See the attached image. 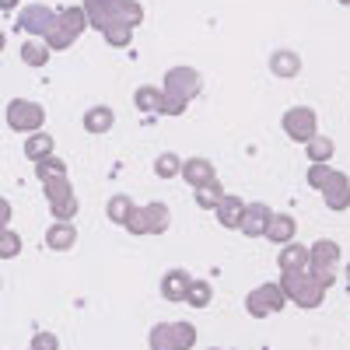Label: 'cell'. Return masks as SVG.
I'll list each match as a JSON object with an SVG mask.
<instances>
[{
  "label": "cell",
  "mask_w": 350,
  "mask_h": 350,
  "mask_svg": "<svg viewBox=\"0 0 350 350\" xmlns=\"http://www.w3.org/2000/svg\"><path fill=\"white\" fill-rule=\"evenodd\" d=\"M280 291L287 301H295L298 308H319L326 301V287L319 284L308 270H295V273H280Z\"/></svg>",
  "instance_id": "1"
},
{
  "label": "cell",
  "mask_w": 350,
  "mask_h": 350,
  "mask_svg": "<svg viewBox=\"0 0 350 350\" xmlns=\"http://www.w3.org/2000/svg\"><path fill=\"white\" fill-rule=\"evenodd\" d=\"M4 120L14 133H39L42 123H46V109L39 102H28V98H11L8 109H4Z\"/></svg>",
  "instance_id": "2"
},
{
  "label": "cell",
  "mask_w": 350,
  "mask_h": 350,
  "mask_svg": "<svg viewBox=\"0 0 350 350\" xmlns=\"http://www.w3.org/2000/svg\"><path fill=\"white\" fill-rule=\"evenodd\" d=\"M284 305H287V298H284L280 284H259L245 295V312L252 319H270V315L284 312Z\"/></svg>",
  "instance_id": "3"
},
{
  "label": "cell",
  "mask_w": 350,
  "mask_h": 350,
  "mask_svg": "<svg viewBox=\"0 0 350 350\" xmlns=\"http://www.w3.org/2000/svg\"><path fill=\"white\" fill-rule=\"evenodd\" d=\"M280 126H284V133L295 140V144H308V140L319 133V116H315L312 105H291V109L284 112Z\"/></svg>",
  "instance_id": "4"
},
{
  "label": "cell",
  "mask_w": 350,
  "mask_h": 350,
  "mask_svg": "<svg viewBox=\"0 0 350 350\" xmlns=\"http://www.w3.org/2000/svg\"><path fill=\"white\" fill-rule=\"evenodd\" d=\"M56 25V11L49 4H28L18 14V28L28 39H46V32Z\"/></svg>",
  "instance_id": "5"
},
{
  "label": "cell",
  "mask_w": 350,
  "mask_h": 350,
  "mask_svg": "<svg viewBox=\"0 0 350 350\" xmlns=\"http://www.w3.org/2000/svg\"><path fill=\"white\" fill-rule=\"evenodd\" d=\"M165 92H175L193 102L203 92V77L193 67H172V70H165Z\"/></svg>",
  "instance_id": "6"
},
{
  "label": "cell",
  "mask_w": 350,
  "mask_h": 350,
  "mask_svg": "<svg viewBox=\"0 0 350 350\" xmlns=\"http://www.w3.org/2000/svg\"><path fill=\"white\" fill-rule=\"evenodd\" d=\"M323 193V203L329 211H336V214H343L347 207H350V175H343V172H336L333 179L319 189Z\"/></svg>",
  "instance_id": "7"
},
{
  "label": "cell",
  "mask_w": 350,
  "mask_h": 350,
  "mask_svg": "<svg viewBox=\"0 0 350 350\" xmlns=\"http://www.w3.org/2000/svg\"><path fill=\"white\" fill-rule=\"evenodd\" d=\"M270 203H245V214H242V224H239V231L242 235H249V239H262V231H267V224H270Z\"/></svg>",
  "instance_id": "8"
},
{
  "label": "cell",
  "mask_w": 350,
  "mask_h": 350,
  "mask_svg": "<svg viewBox=\"0 0 350 350\" xmlns=\"http://www.w3.org/2000/svg\"><path fill=\"white\" fill-rule=\"evenodd\" d=\"M189 284H193V277H189V270H168L165 277H161V298L168 301V305H179V301H186V295H189Z\"/></svg>",
  "instance_id": "9"
},
{
  "label": "cell",
  "mask_w": 350,
  "mask_h": 350,
  "mask_svg": "<svg viewBox=\"0 0 350 350\" xmlns=\"http://www.w3.org/2000/svg\"><path fill=\"white\" fill-rule=\"evenodd\" d=\"M298 235V221L291 217V214H270V224L267 231H262V239L273 242V245H287V242H295Z\"/></svg>",
  "instance_id": "10"
},
{
  "label": "cell",
  "mask_w": 350,
  "mask_h": 350,
  "mask_svg": "<svg viewBox=\"0 0 350 350\" xmlns=\"http://www.w3.org/2000/svg\"><path fill=\"white\" fill-rule=\"evenodd\" d=\"M179 179H186L193 189H196V186H203V183H211V179H217L214 161H211V158H183V172H179Z\"/></svg>",
  "instance_id": "11"
},
{
  "label": "cell",
  "mask_w": 350,
  "mask_h": 350,
  "mask_svg": "<svg viewBox=\"0 0 350 350\" xmlns=\"http://www.w3.org/2000/svg\"><path fill=\"white\" fill-rule=\"evenodd\" d=\"M242 214H245V200L235 196V193H224L221 203L214 207V217H217L221 228H239L242 224Z\"/></svg>",
  "instance_id": "12"
},
{
  "label": "cell",
  "mask_w": 350,
  "mask_h": 350,
  "mask_svg": "<svg viewBox=\"0 0 350 350\" xmlns=\"http://www.w3.org/2000/svg\"><path fill=\"white\" fill-rule=\"evenodd\" d=\"M46 245H49L53 252H70V249L77 245V228H74V221H53L49 231H46Z\"/></svg>",
  "instance_id": "13"
},
{
  "label": "cell",
  "mask_w": 350,
  "mask_h": 350,
  "mask_svg": "<svg viewBox=\"0 0 350 350\" xmlns=\"http://www.w3.org/2000/svg\"><path fill=\"white\" fill-rule=\"evenodd\" d=\"M270 74L280 81H291L301 74V56L295 49H273L270 53Z\"/></svg>",
  "instance_id": "14"
},
{
  "label": "cell",
  "mask_w": 350,
  "mask_h": 350,
  "mask_svg": "<svg viewBox=\"0 0 350 350\" xmlns=\"http://www.w3.org/2000/svg\"><path fill=\"white\" fill-rule=\"evenodd\" d=\"M172 224V211L165 200H151L144 203V228H148V235H165Z\"/></svg>",
  "instance_id": "15"
},
{
  "label": "cell",
  "mask_w": 350,
  "mask_h": 350,
  "mask_svg": "<svg viewBox=\"0 0 350 350\" xmlns=\"http://www.w3.org/2000/svg\"><path fill=\"white\" fill-rule=\"evenodd\" d=\"M84 133H92V137H102V133H109L112 130V123H116V112H112V105H92V109H84Z\"/></svg>",
  "instance_id": "16"
},
{
  "label": "cell",
  "mask_w": 350,
  "mask_h": 350,
  "mask_svg": "<svg viewBox=\"0 0 350 350\" xmlns=\"http://www.w3.org/2000/svg\"><path fill=\"white\" fill-rule=\"evenodd\" d=\"M280 273H295V270H308V245L301 242H287L280 245Z\"/></svg>",
  "instance_id": "17"
},
{
  "label": "cell",
  "mask_w": 350,
  "mask_h": 350,
  "mask_svg": "<svg viewBox=\"0 0 350 350\" xmlns=\"http://www.w3.org/2000/svg\"><path fill=\"white\" fill-rule=\"evenodd\" d=\"M49 154H56L53 133L39 130V133H28V137H25V158H28V161H42V158H49Z\"/></svg>",
  "instance_id": "18"
},
{
  "label": "cell",
  "mask_w": 350,
  "mask_h": 350,
  "mask_svg": "<svg viewBox=\"0 0 350 350\" xmlns=\"http://www.w3.org/2000/svg\"><path fill=\"white\" fill-rule=\"evenodd\" d=\"M340 259V245L333 239H315L308 245V267H336Z\"/></svg>",
  "instance_id": "19"
},
{
  "label": "cell",
  "mask_w": 350,
  "mask_h": 350,
  "mask_svg": "<svg viewBox=\"0 0 350 350\" xmlns=\"http://www.w3.org/2000/svg\"><path fill=\"white\" fill-rule=\"evenodd\" d=\"M56 25H60L64 32H70V36L77 39V36H84V28H88V14H84L81 4H74V8H60V11H56Z\"/></svg>",
  "instance_id": "20"
},
{
  "label": "cell",
  "mask_w": 350,
  "mask_h": 350,
  "mask_svg": "<svg viewBox=\"0 0 350 350\" xmlns=\"http://www.w3.org/2000/svg\"><path fill=\"white\" fill-rule=\"evenodd\" d=\"M148 343H151V350H183L179 333H175V323H158V326L151 329Z\"/></svg>",
  "instance_id": "21"
},
{
  "label": "cell",
  "mask_w": 350,
  "mask_h": 350,
  "mask_svg": "<svg viewBox=\"0 0 350 350\" xmlns=\"http://www.w3.org/2000/svg\"><path fill=\"white\" fill-rule=\"evenodd\" d=\"M21 64L25 67H46L49 64V46L42 42V39H25L21 42Z\"/></svg>",
  "instance_id": "22"
},
{
  "label": "cell",
  "mask_w": 350,
  "mask_h": 350,
  "mask_svg": "<svg viewBox=\"0 0 350 350\" xmlns=\"http://www.w3.org/2000/svg\"><path fill=\"white\" fill-rule=\"evenodd\" d=\"M133 105H137V112L158 116V109H161V88H154V84H140L137 92H133Z\"/></svg>",
  "instance_id": "23"
},
{
  "label": "cell",
  "mask_w": 350,
  "mask_h": 350,
  "mask_svg": "<svg viewBox=\"0 0 350 350\" xmlns=\"http://www.w3.org/2000/svg\"><path fill=\"white\" fill-rule=\"evenodd\" d=\"M221 196H224V186L217 179H211V183H203V186L193 189V203H196L200 211H214L217 203H221Z\"/></svg>",
  "instance_id": "24"
},
{
  "label": "cell",
  "mask_w": 350,
  "mask_h": 350,
  "mask_svg": "<svg viewBox=\"0 0 350 350\" xmlns=\"http://www.w3.org/2000/svg\"><path fill=\"white\" fill-rule=\"evenodd\" d=\"M81 8H84V14H88V25H92V28H98V32H105V28L116 21L105 0H84Z\"/></svg>",
  "instance_id": "25"
},
{
  "label": "cell",
  "mask_w": 350,
  "mask_h": 350,
  "mask_svg": "<svg viewBox=\"0 0 350 350\" xmlns=\"http://www.w3.org/2000/svg\"><path fill=\"white\" fill-rule=\"evenodd\" d=\"M133 207H137V203H133L126 193H116V196H109V203H105V217H109L112 224H123Z\"/></svg>",
  "instance_id": "26"
},
{
  "label": "cell",
  "mask_w": 350,
  "mask_h": 350,
  "mask_svg": "<svg viewBox=\"0 0 350 350\" xmlns=\"http://www.w3.org/2000/svg\"><path fill=\"white\" fill-rule=\"evenodd\" d=\"M333 151H336V144H333L329 137H323V133H315V137L305 144L308 165H312V161H329V158H333Z\"/></svg>",
  "instance_id": "27"
},
{
  "label": "cell",
  "mask_w": 350,
  "mask_h": 350,
  "mask_svg": "<svg viewBox=\"0 0 350 350\" xmlns=\"http://www.w3.org/2000/svg\"><path fill=\"white\" fill-rule=\"evenodd\" d=\"M179 172H183V158L175 151H165V154L154 158V175L158 179H179Z\"/></svg>",
  "instance_id": "28"
},
{
  "label": "cell",
  "mask_w": 350,
  "mask_h": 350,
  "mask_svg": "<svg viewBox=\"0 0 350 350\" xmlns=\"http://www.w3.org/2000/svg\"><path fill=\"white\" fill-rule=\"evenodd\" d=\"M211 301H214L211 280H193V284H189V295H186V305H189V308H207Z\"/></svg>",
  "instance_id": "29"
},
{
  "label": "cell",
  "mask_w": 350,
  "mask_h": 350,
  "mask_svg": "<svg viewBox=\"0 0 350 350\" xmlns=\"http://www.w3.org/2000/svg\"><path fill=\"white\" fill-rule=\"evenodd\" d=\"M36 175H39V183L60 179V175H67V161H64V158H56V154H49V158L36 161Z\"/></svg>",
  "instance_id": "30"
},
{
  "label": "cell",
  "mask_w": 350,
  "mask_h": 350,
  "mask_svg": "<svg viewBox=\"0 0 350 350\" xmlns=\"http://www.w3.org/2000/svg\"><path fill=\"white\" fill-rule=\"evenodd\" d=\"M186 109H189V98L175 95V92H165V88H161V109H158V116L175 120V116H186Z\"/></svg>",
  "instance_id": "31"
},
{
  "label": "cell",
  "mask_w": 350,
  "mask_h": 350,
  "mask_svg": "<svg viewBox=\"0 0 350 350\" xmlns=\"http://www.w3.org/2000/svg\"><path fill=\"white\" fill-rule=\"evenodd\" d=\"M333 175H336V168H333L329 161H312V165H308V172H305V179H308V186H312V189H323V186L333 179Z\"/></svg>",
  "instance_id": "32"
},
{
  "label": "cell",
  "mask_w": 350,
  "mask_h": 350,
  "mask_svg": "<svg viewBox=\"0 0 350 350\" xmlns=\"http://www.w3.org/2000/svg\"><path fill=\"white\" fill-rule=\"evenodd\" d=\"M102 39H105L109 46H116V49H123V46H130V39H133V28H126L123 21H112L105 32H102Z\"/></svg>",
  "instance_id": "33"
},
{
  "label": "cell",
  "mask_w": 350,
  "mask_h": 350,
  "mask_svg": "<svg viewBox=\"0 0 350 350\" xmlns=\"http://www.w3.org/2000/svg\"><path fill=\"white\" fill-rule=\"evenodd\" d=\"M42 189H46V203H56V200H67V196H74V186H70V179H67V175H60V179H49V183H42Z\"/></svg>",
  "instance_id": "34"
},
{
  "label": "cell",
  "mask_w": 350,
  "mask_h": 350,
  "mask_svg": "<svg viewBox=\"0 0 350 350\" xmlns=\"http://www.w3.org/2000/svg\"><path fill=\"white\" fill-rule=\"evenodd\" d=\"M77 211H81L77 196H67V200H56V203H49V214H53V221H74V217H77Z\"/></svg>",
  "instance_id": "35"
},
{
  "label": "cell",
  "mask_w": 350,
  "mask_h": 350,
  "mask_svg": "<svg viewBox=\"0 0 350 350\" xmlns=\"http://www.w3.org/2000/svg\"><path fill=\"white\" fill-rule=\"evenodd\" d=\"M21 256V235L11 228L0 231V259H18Z\"/></svg>",
  "instance_id": "36"
},
{
  "label": "cell",
  "mask_w": 350,
  "mask_h": 350,
  "mask_svg": "<svg viewBox=\"0 0 350 350\" xmlns=\"http://www.w3.org/2000/svg\"><path fill=\"white\" fill-rule=\"evenodd\" d=\"M42 42L49 46V53H53V49H56V53H64V49H70V46L77 42V39H74L70 32H64V28H60V25H53V28H49V32H46V39H42Z\"/></svg>",
  "instance_id": "37"
},
{
  "label": "cell",
  "mask_w": 350,
  "mask_h": 350,
  "mask_svg": "<svg viewBox=\"0 0 350 350\" xmlns=\"http://www.w3.org/2000/svg\"><path fill=\"white\" fill-rule=\"evenodd\" d=\"M120 21H123L126 28H137V25L144 21V8H140V0H126V8L120 11Z\"/></svg>",
  "instance_id": "38"
},
{
  "label": "cell",
  "mask_w": 350,
  "mask_h": 350,
  "mask_svg": "<svg viewBox=\"0 0 350 350\" xmlns=\"http://www.w3.org/2000/svg\"><path fill=\"white\" fill-rule=\"evenodd\" d=\"M28 350H60V340H56V333H49V329H39L32 336V343H28Z\"/></svg>",
  "instance_id": "39"
},
{
  "label": "cell",
  "mask_w": 350,
  "mask_h": 350,
  "mask_svg": "<svg viewBox=\"0 0 350 350\" xmlns=\"http://www.w3.org/2000/svg\"><path fill=\"white\" fill-rule=\"evenodd\" d=\"M123 228L130 231V235H148V228H144V207H140V203L130 211V217L123 221Z\"/></svg>",
  "instance_id": "40"
},
{
  "label": "cell",
  "mask_w": 350,
  "mask_h": 350,
  "mask_svg": "<svg viewBox=\"0 0 350 350\" xmlns=\"http://www.w3.org/2000/svg\"><path fill=\"white\" fill-rule=\"evenodd\" d=\"M308 273H312V277H315L319 284H323L326 291H329V287L336 284V267H308Z\"/></svg>",
  "instance_id": "41"
},
{
  "label": "cell",
  "mask_w": 350,
  "mask_h": 350,
  "mask_svg": "<svg viewBox=\"0 0 350 350\" xmlns=\"http://www.w3.org/2000/svg\"><path fill=\"white\" fill-rule=\"evenodd\" d=\"M175 333H179L183 350H193V343H196V326L193 323H175Z\"/></svg>",
  "instance_id": "42"
},
{
  "label": "cell",
  "mask_w": 350,
  "mask_h": 350,
  "mask_svg": "<svg viewBox=\"0 0 350 350\" xmlns=\"http://www.w3.org/2000/svg\"><path fill=\"white\" fill-rule=\"evenodd\" d=\"M11 214H14V207L0 196V228H11Z\"/></svg>",
  "instance_id": "43"
},
{
  "label": "cell",
  "mask_w": 350,
  "mask_h": 350,
  "mask_svg": "<svg viewBox=\"0 0 350 350\" xmlns=\"http://www.w3.org/2000/svg\"><path fill=\"white\" fill-rule=\"evenodd\" d=\"M14 8H21V0H0V11H14Z\"/></svg>",
  "instance_id": "44"
},
{
  "label": "cell",
  "mask_w": 350,
  "mask_h": 350,
  "mask_svg": "<svg viewBox=\"0 0 350 350\" xmlns=\"http://www.w3.org/2000/svg\"><path fill=\"white\" fill-rule=\"evenodd\" d=\"M4 46H8V36H4V28H0V53H4Z\"/></svg>",
  "instance_id": "45"
},
{
  "label": "cell",
  "mask_w": 350,
  "mask_h": 350,
  "mask_svg": "<svg viewBox=\"0 0 350 350\" xmlns=\"http://www.w3.org/2000/svg\"><path fill=\"white\" fill-rule=\"evenodd\" d=\"M347 284H350V262H347Z\"/></svg>",
  "instance_id": "46"
},
{
  "label": "cell",
  "mask_w": 350,
  "mask_h": 350,
  "mask_svg": "<svg viewBox=\"0 0 350 350\" xmlns=\"http://www.w3.org/2000/svg\"><path fill=\"white\" fill-rule=\"evenodd\" d=\"M340 4H347V8H350V0H340Z\"/></svg>",
  "instance_id": "47"
},
{
  "label": "cell",
  "mask_w": 350,
  "mask_h": 350,
  "mask_svg": "<svg viewBox=\"0 0 350 350\" xmlns=\"http://www.w3.org/2000/svg\"><path fill=\"white\" fill-rule=\"evenodd\" d=\"M0 291H4V280H0Z\"/></svg>",
  "instance_id": "48"
},
{
  "label": "cell",
  "mask_w": 350,
  "mask_h": 350,
  "mask_svg": "<svg viewBox=\"0 0 350 350\" xmlns=\"http://www.w3.org/2000/svg\"><path fill=\"white\" fill-rule=\"evenodd\" d=\"M211 350H221V347H211Z\"/></svg>",
  "instance_id": "49"
},
{
  "label": "cell",
  "mask_w": 350,
  "mask_h": 350,
  "mask_svg": "<svg viewBox=\"0 0 350 350\" xmlns=\"http://www.w3.org/2000/svg\"><path fill=\"white\" fill-rule=\"evenodd\" d=\"M0 231H4V228H0Z\"/></svg>",
  "instance_id": "50"
}]
</instances>
